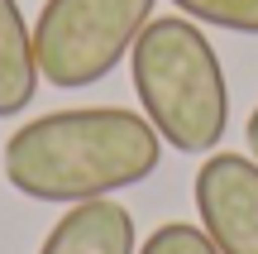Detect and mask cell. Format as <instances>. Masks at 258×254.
Segmentation results:
<instances>
[{
	"label": "cell",
	"instance_id": "cell-9",
	"mask_svg": "<svg viewBox=\"0 0 258 254\" xmlns=\"http://www.w3.org/2000/svg\"><path fill=\"white\" fill-rule=\"evenodd\" d=\"M244 139H249V159H258V106H253L249 125H244Z\"/></svg>",
	"mask_w": 258,
	"mask_h": 254
},
{
	"label": "cell",
	"instance_id": "cell-1",
	"mask_svg": "<svg viewBox=\"0 0 258 254\" xmlns=\"http://www.w3.org/2000/svg\"><path fill=\"white\" fill-rule=\"evenodd\" d=\"M163 163V134L124 106L34 115L5 144V178L29 201H101L139 187Z\"/></svg>",
	"mask_w": 258,
	"mask_h": 254
},
{
	"label": "cell",
	"instance_id": "cell-7",
	"mask_svg": "<svg viewBox=\"0 0 258 254\" xmlns=\"http://www.w3.org/2000/svg\"><path fill=\"white\" fill-rule=\"evenodd\" d=\"M186 19L230 29V34H258V0H172Z\"/></svg>",
	"mask_w": 258,
	"mask_h": 254
},
{
	"label": "cell",
	"instance_id": "cell-5",
	"mask_svg": "<svg viewBox=\"0 0 258 254\" xmlns=\"http://www.w3.org/2000/svg\"><path fill=\"white\" fill-rule=\"evenodd\" d=\"M38 254H139L134 216L115 197L77 201L38 245Z\"/></svg>",
	"mask_w": 258,
	"mask_h": 254
},
{
	"label": "cell",
	"instance_id": "cell-3",
	"mask_svg": "<svg viewBox=\"0 0 258 254\" xmlns=\"http://www.w3.org/2000/svg\"><path fill=\"white\" fill-rule=\"evenodd\" d=\"M158 0H43L34 19L38 72L62 91L96 86L129 58Z\"/></svg>",
	"mask_w": 258,
	"mask_h": 254
},
{
	"label": "cell",
	"instance_id": "cell-6",
	"mask_svg": "<svg viewBox=\"0 0 258 254\" xmlns=\"http://www.w3.org/2000/svg\"><path fill=\"white\" fill-rule=\"evenodd\" d=\"M38 58H34V29L24 24L19 0H0V115L29 111L38 91Z\"/></svg>",
	"mask_w": 258,
	"mask_h": 254
},
{
	"label": "cell",
	"instance_id": "cell-4",
	"mask_svg": "<svg viewBox=\"0 0 258 254\" xmlns=\"http://www.w3.org/2000/svg\"><path fill=\"white\" fill-rule=\"evenodd\" d=\"M196 216L220 254H258V159L206 154L196 168Z\"/></svg>",
	"mask_w": 258,
	"mask_h": 254
},
{
	"label": "cell",
	"instance_id": "cell-8",
	"mask_svg": "<svg viewBox=\"0 0 258 254\" xmlns=\"http://www.w3.org/2000/svg\"><path fill=\"white\" fill-rule=\"evenodd\" d=\"M139 254H220L211 245V235H206L201 226H186V221H167V226H158L153 235L139 245Z\"/></svg>",
	"mask_w": 258,
	"mask_h": 254
},
{
	"label": "cell",
	"instance_id": "cell-2",
	"mask_svg": "<svg viewBox=\"0 0 258 254\" xmlns=\"http://www.w3.org/2000/svg\"><path fill=\"white\" fill-rule=\"evenodd\" d=\"M139 106L177 154H215L230 125V82L215 43L186 15L148 19L129 48Z\"/></svg>",
	"mask_w": 258,
	"mask_h": 254
}]
</instances>
